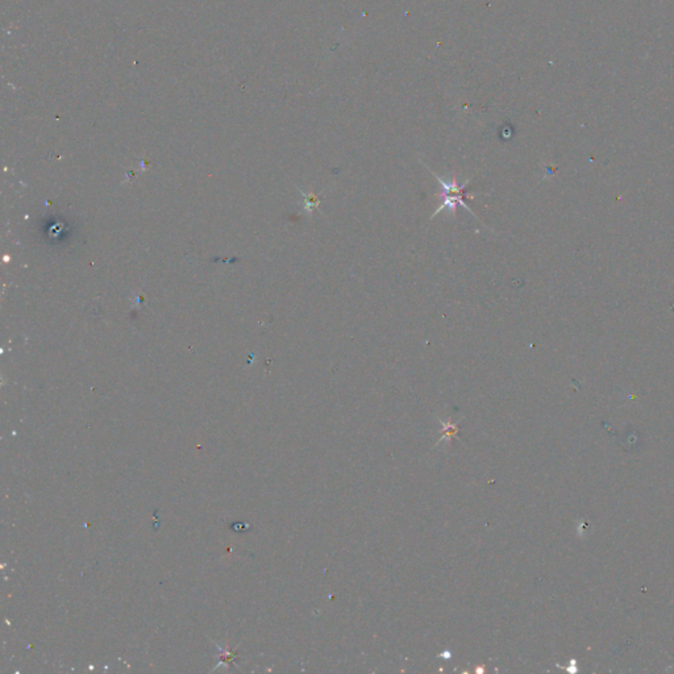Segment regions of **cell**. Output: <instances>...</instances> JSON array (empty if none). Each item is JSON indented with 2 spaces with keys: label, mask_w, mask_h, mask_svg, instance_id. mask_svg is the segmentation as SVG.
Returning <instances> with one entry per match:
<instances>
[{
  "label": "cell",
  "mask_w": 674,
  "mask_h": 674,
  "mask_svg": "<svg viewBox=\"0 0 674 674\" xmlns=\"http://www.w3.org/2000/svg\"><path fill=\"white\" fill-rule=\"evenodd\" d=\"M430 170H431V169H430ZM431 173H432V175L435 176L437 181H439V183L441 185V187H442V192H441L442 202H441V204H440V206L436 208V211L433 212L432 218H435V216L437 215L439 212H441L442 209H448V212H451V215L454 216V215H456V209H457V207H458V204H461V206H463L464 208L466 209V211L470 212L471 215H474V212L471 211L470 207H469L468 204L465 203V200H464V198H465V197L470 198V199H474V195H469V194H466L465 191H464V188L466 187V185L470 182V179H466L464 183H459L458 179H457L456 174L452 176L451 181H444V179H442L441 176L437 175L435 171L431 170Z\"/></svg>",
  "instance_id": "obj_1"
},
{
  "label": "cell",
  "mask_w": 674,
  "mask_h": 674,
  "mask_svg": "<svg viewBox=\"0 0 674 674\" xmlns=\"http://www.w3.org/2000/svg\"><path fill=\"white\" fill-rule=\"evenodd\" d=\"M305 198H306V206H305L306 211L312 212L313 209L319 207L320 200H319V198L316 197V195H313L312 192H311V194L305 195Z\"/></svg>",
  "instance_id": "obj_2"
}]
</instances>
